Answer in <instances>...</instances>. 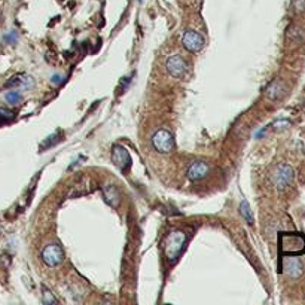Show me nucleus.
Segmentation results:
<instances>
[{
  "instance_id": "1",
  "label": "nucleus",
  "mask_w": 305,
  "mask_h": 305,
  "mask_svg": "<svg viewBox=\"0 0 305 305\" xmlns=\"http://www.w3.org/2000/svg\"><path fill=\"white\" fill-rule=\"evenodd\" d=\"M278 249L284 256H298L305 251V237L296 232H281L278 235Z\"/></svg>"
},
{
  "instance_id": "2",
  "label": "nucleus",
  "mask_w": 305,
  "mask_h": 305,
  "mask_svg": "<svg viewBox=\"0 0 305 305\" xmlns=\"http://www.w3.org/2000/svg\"><path fill=\"white\" fill-rule=\"evenodd\" d=\"M186 234L183 231H171L164 241V255L170 264H174L179 256L182 255V251L186 244Z\"/></svg>"
},
{
  "instance_id": "3",
  "label": "nucleus",
  "mask_w": 305,
  "mask_h": 305,
  "mask_svg": "<svg viewBox=\"0 0 305 305\" xmlns=\"http://www.w3.org/2000/svg\"><path fill=\"white\" fill-rule=\"evenodd\" d=\"M152 143L154 147L161 152V154H168L174 147V136L168 130H158L154 136H152Z\"/></svg>"
},
{
  "instance_id": "4",
  "label": "nucleus",
  "mask_w": 305,
  "mask_h": 305,
  "mask_svg": "<svg viewBox=\"0 0 305 305\" xmlns=\"http://www.w3.org/2000/svg\"><path fill=\"white\" fill-rule=\"evenodd\" d=\"M42 259L48 267H57L64 261V251L60 244H48L42 251Z\"/></svg>"
},
{
  "instance_id": "5",
  "label": "nucleus",
  "mask_w": 305,
  "mask_h": 305,
  "mask_svg": "<svg viewBox=\"0 0 305 305\" xmlns=\"http://www.w3.org/2000/svg\"><path fill=\"white\" fill-rule=\"evenodd\" d=\"M292 180H293V170H292V167L287 166V164H280L276 168L274 174H273V182L277 186V189H280V191L286 189L292 183Z\"/></svg>"
},
{
  "instance_id": "6",
  "label": "nucleus",
  "mask_w": 305,
  "mask_h": 305,
  "mask_svg": "<svg viewBox=\"0 0 305 305\" xmlns=\"http://www.w3.org/2000/svg\"><path fill=\"white\" fill-rule=\"evenodd\" d=\"M182 43L185 46V49H188L189 53H199V51L204 48V37H202V34L196 33V31H186L182 37Z\"/></svg>"
},
{
  "instance_id": "7",
  "label": "nucleus",
  "mask_w": 305,
  "mask_h": 305,
  "mask_svg": "<svg viewBox=\"0 0 305 305\" xmlns=\"http://www.w3.org/2000/svg\"><path fill=\"white\" fill-rule=\"evenodd\" d=\"M112 163L119 168V170H127L131 166V157L128 154V150L124 146L116 144L112 150Z\"/></svg>"
},
{
  "instance_id": "8",
  "label": "nucleus",
  "mask_w": 305,
  "mask_h": 305,
  "mask_svg": "<svg viewBox=\"0 0 305 305\" xmlns=\"http://www.w3.org/2000/svg\"><path fill=\"white\" fill-rule=\"evenodd\" d=\"M209 171H210V167L204 161H194L188 168V179L191 182L202 180L204 177H207Z\"/></svg>"
},
{
  "instance_id": "9",
  "label": "nucleus",
  "mask_w": 305,
  "mask_h": 305,
  "mask_svg": "<svg viewBox=\"0 0 305 305\" xmlns=\"http://www.w3.org/2000/svg\"><path fill=\"white\" fill-rule=\"evenodd\" d=\"M167 72L173 76V78H182L186 72V63L180 55H173L167 60Z\"/></svg>"
},
{
  "instance_id": "10",
  "label": "nucleus",
  "mask_w": 305,
  "mask_h": 305,
  "mask_svg": "<svg viewBox=\"0 0 305 305\" xmlns=\"http://www.w3.org/2000/svg\"><path fill=\"white\" fill-rule=\"evenodd\" d=\"M283 270H284V273H286L289 277L296 278V277H299V276L302 274V264H301V261H299L298 258H295V256H287V258H284V261H283Z\"/></svg>"
},
{
  "instance_id": "11",
  "label": "nucleus",
  "mask_w": 305,
  "mask_h": 305,
  "mask_svg": "<svg viewBox=\"0 0 305 305\" xmlns=\"http://www.w3.org/2000/svg\"><path fill=\"white\" fill-rule=\"evenodd\" d=\"M8 88H21V89H31L34 86V79L30 75H18L14 76L6 83Z\"/></svg>"
},
{
  "instance_id": "12",
  "label": "nucleus",
  "mask_w": 305,
  "mask_h": 305,
  "mask_svg": "<svg viewBox=\"0 0 305 305\" xmlns=\"http://www.w3.org/2000/svg\"><path fill=\"white\" fill-rule=\"evenodd\" d=\"M265 94H267V97H268L270 100H278V98H281L283 94H284V83H283L280 79L273 81V82L268 85Z\"/></svg>"
},
{
  "instance_id": "13",
  "label": "nucleus",
  "mask_w": 305,
  "mask_h": 305,
  "mask_svg": "<svg viewBox=\"0 0 305 305\" xmlns=\"http://www.w3.org/2000/svg\"><path fill=\"white\" fill-rule=\"evenodd\" d=\"M103 195H105V201L111 207H118L119 206V191L116 189V186L113 185H108L105 189H103Z\"/></svg>"
},
{
  "instance_id": "14",
  "label": "nucleus",
  "mask_w": 305,
  "mask_h": 305,
  "mask_svg": "<svg viewBox=\"0 0 305 305\" xmlns=\"http://www.w3.org/2000/svg\"><path fill=\"white\" fill-rule=\"evenodd\" d=\"M240 215L244 218V221L249 223V225H253L255 223V218H253V212L249 206V202L247 201H243L241 204H240Z\"/></svg>"
},
{
  "instance_id": "15",
  "label": "nucleus",
  "mask_w": 305,
  "mask_h": 305,
  "mask_svg": "<svg viewBox=\"0 0 305 305\" xmlns=\"http://www.w3.org/2000/svg\"><path fill=\"white\" fill-rule=\"evenodd\" d=\"M5 98H6V101L9 105H18L20 101L23 100V95H21V92H18V91H8L6 92V95H5Z\"/></svg>"
},
{
  "instance_id": "16",
  "label": "nucleus",
  "mask_w": 305,
  "mask_h": 305,
  "mask_svg": "<svg viewBox=\"0 0 305 305\" xmlns=\"http://www.w3.org/2000/svg\"><path fill=\"white\" fill-rule=\"evenodd\" d=\"M14 112H11L9 109L0 108V121H12L14 119Z\"/></svg>"
},
{
  "instance_id": "17",
  "label": "nucleus",
  "mask_w": 305,
  "mask_h": 305,
  "mask_svg": "<svg viewBox=\"0 0 305 305\" xmlns=\"http://www.w3.org/2000/svg\"><path fill=\"white\" fill-rule=\"evenodd\" d=\"M42 293H43V295H42V299H43L45 304H55V302H57V299L53 296V293H51L48 289H43Z\"/></svg>"
},
{
  "instance_id": "18",
  "label": "nucleus",
  "mask_w": 305,
  "mask_h": 305,
  "mask_svg": "<svg viewBox=\"0 0 305 305\" xmlns=\"http://www.w3.org/2000/svg\"><path fill=\"white\" fill-rule=\"evenodd\" d=\"M57 141H58V137H57V133H55V134H53V136H49L40 146L46 149V147H51V146H53L54 143H57Z\"/></svg>"
},
{
  "instance_id": "19",
  "label": "nucleus",
  "mask_w": 305,
  "mask_h": 305,
  "mask_svg": "<svg viewBox=\"0 0 305 305\" xmlns=\"http://www.w3.org/2000/svg\"><path fill=\"white\" fill-rule=\"evenodd\" d=\"M64 81V78L61 75H53V78H51V83L53 85H61Z\"/></svg>"
},
{
  "instance_id": "20",
  "label": "nucleus",
  "mask_w": 305,
  "mask_h": 305,
  "mask_svg": "<svg viewBox=\"0 0 305 305\" xmlns=\"http://www.w3.org/2000/svg\"><path fill=\"white\" fill-rule=\"evenodd\" d=\"M293 6H295V9L299 12V11H304V8H305V2L304 0H293Z\"/></svg>"
},
{
  "instance_id": "21",
  "label": "nucleus",
  "mask_w": 305,
  "mask_h": 305,
  "mask_svg": "<svg viewBox=\"0 0 305 305\" xmlns=\"http://www.w3.org/2000/svg\"><path fill=\"white\" fill-rule=\"evenodd\" d=\"M5 39H6L8 42H11V43H14V42L17 40V33H15V31H12V33H11V34H8V36H6Z\"/></svg>"
}]
</instances>
